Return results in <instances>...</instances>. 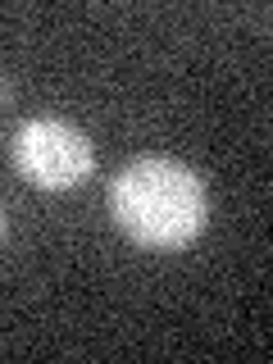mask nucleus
I'll list each match as a JSON object with an SVG mask.
<instances>
[{
    "label": "nucleus",
    "mask_w": 273,
    "mask_h": 364,
    "mask_svg": "<svg viewBox=\"0 0 273 364\" xmlns=\"http://www.w3.org/2000/svg\"><path fill=\"white\" fill-rule=\"evenodd\" d=\"M109 214L141 250H182L205 232L210 196L196 168L168 155H141L109 182Z\"/></svg>",
    "instance_id": "nucleus-1"
},
{
    "label": "nucleus",
    "mask_w": 273,
    "mask_h": 364,
    "mask_svg": "<svg viewBox=\"0 0 273 364\" xmlns=\"http://www.w3.org/2000/svg\"><path fill=\"white\" fill-rule=\"evenodd\" d=\"M14 168L37 191H73L96 168V146L77 123L41 114L14 132Z\"/></svg>",
    "instance_id": "nucleus-2"
},
{
    "label": "nucleus",
    "mask_w": 273,
    "mask_h": 364,
    "mask_svg": "<svg viewBox=\"0 0 273 364\" xmlns=\"http://www.w3.org/2000/svg\"><path fill=\"white\" fill-rule=\"evenodd\" d=\"M5 237H9V219H5V205H0V246H5Z\"/></svg>",
    "instance_id": "nucleus-3"
},
{
    "label": "nucleus",
    "mask_w": 273,
    "mask_h": 364,
    "mask_svg": "<svg viewBox=\"0 0 273 364\" xmlns=\"http://www.w3.org/2000/svg\"><path fill=\"white\" fill-rule=\"evenodd\" d=\"M0 100H5V82H0Z\"/></svg>",
    "instance_id": "nucleus-4"
}]
</instances>
